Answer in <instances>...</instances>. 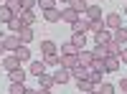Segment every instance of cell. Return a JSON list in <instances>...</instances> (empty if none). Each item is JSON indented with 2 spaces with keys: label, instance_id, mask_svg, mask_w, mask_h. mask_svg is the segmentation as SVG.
Wrapping results in <instances>:
<instances>
[{
  "label": "cell",
  "instance_id": "obj_1",
  "mask_svg": "<svg viewBox=\"0 0 127 94\" xmlns=\"http://www.w3.org/2000/svg\"><path fill=\"white\" fill-rule=\"evenodd\" d=\"M61 61H59V66H64V69H74L79 64V56L76 54H64V56H59Z\"/></svg>",
  "mask_w": 127,
  "mask_h": 94
},
{
  "label": "cell",
  "instance_id": "obj_2",
  "mask_svg": "<svg viewBox=\"0 0 127 94\" xmlns=\"http://www.w3.org/2000/svg\"><path fill=\"white\" fill-rule=\"evenodd\" d=\"M3 69L5 71H15V69H20V59L13 54V56H5L3 59Z\"/></svg>",
  "mask_w": 127,
  "mask_h": 94
},
{
  "label": "cell",
  "instance_id": "obj_3",
  "mask_svg": "<svg viewBox=\"0 0 127 94\" xmlns=\"http://www.w3.org/2000/svg\"><path fill=\"white\" fill-rule=\"evenodd\" d=\"M81 15L76 13L74 8H61V20H66V23H76Z\"/></svg>",
  "mask_w": 127,
  "mask_h": 94
},
{
  "label": "cell",
  "instance_id": "obj_4",
  "mask_svg": "<svg viewBox=\"0 0 127 94\" xmlns=\"http://www.w3.org/2000/svg\"><path fill=\"white\" fill-rule=\"evenodd\" d=\"M104 26H107V28H114V31L122 28V18H120V13H109L107 18H104Z\"/></svg>",
  "mask_w": 127,
  "mask_h": 94
},
{
  "label": "cell",
  "instance_id": "obj_5",
  "mask_svg": "<svg viewBox=\"0 0 127 94\" xmlns=\"http://www.w3.org/2000/svg\"><path fill=\"white\" fill-rule=\"evenodd\" d=\"M69 79H71V74H69V69H64V66H59V69L54 71V81H56V84H66Z\"/></svg>",
  "mask_w": 127,
  "mask_h": 94
},
{
  "label": "cell",
  "instance_id": "obj_6",
  "mask_svg": "<svg viewBox=\"0 0 127 94\" xmlns=\"http://www.w3.org/2000/svg\"><path fill=\"white\" fill-rule=\"evenodd\" d=\"M3 43H5V51H13V54H15V51L20 48V38L18 36H5Z\"/></svg>",
  "mask_w": 127,
  "mask_h": 94
},
{
  "label": "cell",
  "instance_id": "obj_7",
  "mask_svg": "<svg viewBox=\"0 0 127 94\" xmlns=\"http://www.w3.org/2000/svg\"><path fill=\"white\" fill-rule=\"evenodd\" d=\"M69 74H71L74 79H87V76H89V66H81V64H76L74 69H69Z\"/></svg>",
  "mask_w": 127,
  "mask_h": 94
},
{
  "label": "cell",
  "instance_id": "obj_8",
  "mask_svg": "<svg viewBox=\"0 0 127 94\" xmlns=\"http://www.w3.org/2000/svg\"><path fill=\"white\" fill-rule=\"evenodd\" d=\"M69 43L76 48V51H81L84 46H87V36H84V33H71V41H69Z\"/></svg>",
  "mask_w": 127,
  "mask_h": 94
},
{
  "label": "cell",
  "instance_id": "obj_9",
  "mask_svg": "<svg viewBox=\"0 0 127 94\" xmlns=\"http://www.w3.org/2000/svg\"><path fill=\"white\" fill-rule=\"evenodd\" d=\"M5 26H8L10 31H13V33H15V36H18V33H20V31H23V28H26V26H23V20H20V15H15V18H10V20H8V23H5Z\"/></svg>",
  "mask_w": 127,
  "mask_h": 94
},
{
  "label": "cell",
  "instance_id": "obj_10",
  "mask_svg": "<svg viewBox=\"0 0 127 94\" xmlns=\"http://www.w3.org/2000/svg\"><path fill=\"white\" fill-rule=\"evenodd\" d=\"M43 18L48 20V23H56V20H61V8H48V10H43Z\"/></svg>",
  "mask_w": 127,
  "mask_h": 94
},
{
  "label": "cell",
  "instance_id": "obj_11",
  "mask_svg": "<svg viewBox=\"0 0 127 94\" xmlns=\"http://www.w3.org/2000/svg\"><path fill=\"white\" fill-rule=\"evenodd\" d=\"M87 20L92 23V20H102V8L99 5H89L87 8Z\"/></svg>",
  "mask_w": 127,
  "mask_h": 94
},
{
  "label": "cell",
  "instance_id": "obj_12",
  "mask_svg": "<svg viewBox=\"0 0 127 94\" xmlns=\"http://www.w3.org/2000/svg\"><path fill=\"white\" fill-rule=\"evenodd\" d=\"M71 31H74V33H87V31H89V20L87 18H79L76 23H71Z\"/></svg>",
  "mask_w": 127,
  "mask_h": 94
},
{
  "label": "cell",
  "instance_id": "obj_13",
  "mask_svg": "<svg viewBox=\"0 0 127 94\" xmlns=\"http://www.w3.org/2000/svg\"><path fill=\"white\" fill-rule=\"evenodd\" d=\"M94 38H97V46H107L109 41H112V33L104 28V31H99V33H94Z\"/></svg>",
  "mask_w": 127,
  "mask_h": 94
},
{
  "label": "cell",
  "instance_id": "obj_14",
  "mask_svg": "<svg viewBox=\"0 0 127 94\" xmlns=\"http://www.w3.org/2000/svg\"><path fill=\"white\" fill-rule=\"evenodd\" d=\"M76 56H79V64H81V66H92V64H94V56H92V51H84V48H81Z\"/></svg>",
  "mask_w": 127,
  "mask_h": 94
},
{
  "label": "cell",
  "instance_id": "obj_15",
  "mask_svg": "<svg viewBox=\"0 0 127 94\" xmlns=\"http://www.w3.org/2000/svg\"><path fill=\"white\" fill-rule=\"evenodd\" d=\"M46 69H48V66L43 64V61H33V64H31V69H28V71H31V74H33V76H41V74H46Z\"/></svg>",
  "mask_w": 127,
  "mask_h": 94
},
{
  "label": "cell",
  "instance_id": "obj_16",
  "mask_svg": "<svg viewBox=\"0 0 127 94\" xmlns=\"http://www.w3.org/2000/svg\"><path fill=\"white\" fill-rule=\"evenodd\" d=\"M38 84H41V89H54V87H56V81H54V76L41 74V76H38Z\"/></svg>",
  "mask_w": 127,
  "mask_h": 94
},
{
  "label": "cell",
  "instance_id": "obj_17",
  "mask_svg": "<svg viewBox=\"0 0 127 94\" xmlns=\"http://www.w3.org/2000/svg\"><path fill=\"white\" fill-rule=\"evenodd\" d=\"M120 69V59L117 56H107L104 59V71H117Z\"/></svg>",
  "mask_w": 127,
  "mask_h": 94
},
{
  "label": "cell",
  "instance_id": "obj_18",
  "mask_svg": "<svg viewBox=\"0 0 127 94\" xmlns=\"http://www.w3.org/2000/svg\"><path fill=\"white\" fill-rule=\"evenodd\" d=\"M112 41H114V43H120V46H125V43H127V28H117V31H114V36H112Z\"/></svg>",
  "mask_w": 127,
  "mask_h": 94
},
{
  "label": "cell",
  "instance_id": "obj_19",
  "mask_svg": "<svg viewBox=\"0 0 127 94\" xmlns=\"http://www.w3.org/2000/svg\"><path fill=\"white\" fill-rule=\"evenodd\" d=\"M69 8H74V10H76V13L81 15V13H87V0H69Z\"/></svg>",
  "mask_w": 127,
  "mask_h": 94
},
{
  "label": "cell",
  "instance_id": "obj_20",
  "mask_svg": "<svg viewBox=\"0 0 127 94\" xmlns=\"http://www.w3.org/2000/svg\"><path fill=\"white\" fill-rule=\"evenodd\" d=\"M20 20H23V26H33L36 23V13H33V10H23V13H20Z\"/></svg>",
  "mask_w": 127,
  "mask_h": 94
},
{
  "label": "cell",
  "instance_id": "obj_21",
  "mask_svg": "<svg viewBox=\"0 0 127 94\" xmlns=\"http://www.w3.org/2000/svg\"><path fill=\"white\" fill-rule=\"evenodd\" d=\"M92 56H94V61H104V59L109 56V51H107V46H97V48L92 51Z\"/></svg>",
  "mask_w": 127,
  "mask_h": 94
},
{
  "label": "cell",
  "instance_id": "obj_22",
  "mask_svg": "<svg viewBox=\"0 0 127 94\" xmlns=\"http://www.w3.org/2000/svg\"><path fill=\"white\" fill-rule=\"evenodd\" d=\"M18 38H20V43H31V41H33V28H23V31H20V33H18Z\"/></svg>",
  "mask_w": 127,
  "mask_h": 94
},
{
  "label": "cell",
  "instance_id": "obj_23",
  "mask_svg": "<svg viewBox=\"0 0 127 94\" xmlns=\"http://www.w3.org/2000/svg\"><path fill=\"white\" fill-rule=\"evenodd\" d=\"M8 74H10V81H18V84L26 81V69H15V71H8Z\"/></svg>",
  "mask_w": 127,
  "mask_h": 94
},
{
  "label": "cell",
  "instance_id": "obj_24",
  "mask_svg": "<svg viewBox=\"0 0 127 94\" xmlns=\"http://www.w3.org/2000/svg\"><path fill=\"white\" fill-rule=\"evenodd\" d=\"M41 51H43V56L56 54V43H54V41H41Z\"/></svg>",
  "mask_w": 127,
  "mask_h": 94
},
{
  "label": "cell",
  "instance_id": "obj_25",
  "mask_svg": "<svg viewBox=\"0 0 127 94\" xmlns=\"http://www.w3.org/2000/svg\"><path fill=\"white\" fill-rule=\"evenodd\" d=\"M10 18H15V15H13V10H10L8 5H0V23H8Z\"/></svg>",
  "mask_w": 127,
  "mask_h": 94
},
{
  "label": "cell",
  "instance_id": "obj_26",
  "mask_svg": "<svg viewBox=\"0 0 127 94\" xmlns=\"http://www.w3.org/2000/svg\"><path fill=\"white\" fill-rule=\"evenodd\" d=\"M15 56L20 59V64H23V61H28V59H31V48H26V43H20V48L15 51Z\"/></svg>",
  "mask_w": 127,
  "mask_h": 94
},
{
  "label": "cell",
  "instance_id": "obj_27",
  "mask_svg": "<svg viewBox=\"0 0 127 94\" xmlns=\"http://www.w3.org/2000/svg\"><path fill=\"white\" fill-rule=\"evenodd\" d=\"M76 87H79V92H84V94L94 89V84H92L89 79H76Z\"/></svg>",
  "mask_w": 127,
  "mask_h": 94
},
{
  "label": "cell",
  "instance_id": "obj_28",
  "mask_svg": "<svg viewBox=\"0 0 127 94\" xmlns=\"http://www.w3.org/2000/svg\"><path fill=\"white\" fill-rule=\"evenodd\" d=\"M94 89H97L99 94H114V87L109 84V81H102V84H97Z\"/></svg>",
  "mask_w": 127,
  "mask_h": 94
},
{
  "label": "cell",
  "instance_id": "obj_29",
  "mask_svg": "<svg viewBox=\"0 0 127 94\" xmlns=\"http://www.w3.org/2000/svg\"><path fill=\"white\" fill-rule=\"evenodd\" d=\"M5 5L13 10V15H20V13H23V8H20V0H5Z\"/></svg>",
  "mask_w": 127,
  "mask_h": 94
},
{
  "label": "cell",
  "instance_id": "obj_30",
  "mask_svg": "<svg viewBox=\"0 0 127 94\" xmlns=\"http://www.w3.org/2000/svg\"><path fill=\"white\" fill-rule=\"evenodd\" d=\"M107 51H109V56H117V59H120L122 46H120V43H114V41H109V43H107Z\"/></svg>",
  "mask_w": 127,
  "mask_h": 94
},
{
  "label": "cell",
  "instance_id": "obj_31",
  "mask_svg": "<svg viewBox=\"0 0 127 94\" xmlns=\"http://www.w3.org/2000/svg\"><path fill=\"white\" fill-rule=\"evenodd\" d=\"M59 61H61L59 54H48V56H43V64H46V66H59Z\"/></svg>",
  "mask_w": 127,
  "mask_h": 94
},
{
  "label": "cell",
  "instance_id": "obj_32",
  "mask_svg": "<svg viewBox=\"0 0 127 94\" xmlns=\"http://www.w3.org/2000/svg\"><path fill=\"white\" fill-rule=\"evenodd\" d=\"M104 28H107V26H104V18L102 20H92V23H89V31H94V33H99V31H104Z\"/></svg>",
  "mask_w": 127,
  "mask_h": 94
},
{
  "label": "cell",
  "instance_id": "obj_33",
  "mask_svg": "<svg viewBox=\"0 0 127 94\" xmlns=\"http://www.w3.org/2000/svg\"><path fill=\"white\" fill-rule=\"evenodd\" d=\"M36 5L43 8V10H48V8H56V0H36Z\"/></svg>",
  "mask_w": 127,
  "mask_h": 94
},
{
  "label": "cell",
  "instance_id": "obj_34",
  "mask_svg": "<svg viewBox=\"0 0 127 94\" xmlns=\"http://www.w3.org/2000/svg\"><path fill=\"white\" fill-rule=\"evenodd\" d=\"M26 87L23 84H18V81H10V94H23Z\"/></svg>",
  "mask_w": 127,
  "mask_h": 94
},
{
  "label": "cell",
  "instance_id": "obj_35",
  "mask_svg": "<svg viewBox=\"0 0 127 94\" xmlns=\"http://www.w3.org/2000/svg\"><path fill=\"white\" fill-rule=\"evenodd\" d=\"M64 54H79V51L74 48L71 43H64V46H61V56H64Z\"/></svg>",
  "mask_w": 127,
  "mask_h": 94
},
{
  "label": "cell",
  "instance_id": "obj_36",
  "mask_svg": "<svg viewBox=\"0 0 127 94\" xmlns=\"http://www.w3.org/2000/svg\"><path fill=\"white\" fill-rule=\"evenodd\" d=\"M20 8H23V10H33L36 8V0H20Z\"/></svg>",
  "mask_w": 127,
  "mask_h": 94
},
{
  "label": "cell",
  "instance_id": "obj_37",
  "mask_svg": "<svg viewBox=\"0 0 127 94\" xmlns=\"http://www.w3.org/2000/svg\"><path fill=\"white\" fill-rule=\"evenodd\" d=\"M120 61H125V64H127V48H122V54H120Z\"/></svg>",
  "mask_w": 127,
  "mask_h": 94
},
{
  "label": "cell",
  "instance_id": "obj_38",
  "mask_svg": "<svg viewBox=\"0 0 127 94\" xmlns=\"http://www.w3.org/2000/svg\"><path fill=\"white\" fill-rule=\"evenodd\" d=\"M120 89H122V92L127 94V79H122V81H120Z\"/></svg>",
  "mask_w": 127,
  "mask_h": 94
},
{
  "label": "cell",
  "instance_id": "obj_39",
  "mask_svg": "<svg viewBox=\"0 0 127 94\" xmlns=\"http://www.w3.org/2000/svg\"><path fill=\"white\" fill-rule=\"evenodd\" d=\"M5 54V43H3V38H0V56Z\"/></svg>",
  "mask_w": 127,
  "mask_h": 94
},
{
  "label": "cell",
  "instance_id": "obj_40",
  "mask_svg": "<svg viewBox=\"0 0 127 94\" xmlns=\"http://www.w3.org/2000/svg\"><path fill=\"white\" fill-rule=\"evenodd\" d=\"M23 94H38V89H26Z\"/></svg>",
  "mask_w": 127,
  "mask_h": 94
},
{
  "label": "cell",
  "instance_id": "obj_41",
  "mask_svg": "<svg viewBox=\"0 0 127 94\" xmlns=\"http://www.w3.org/2000/svg\"><path fill=\"white\" fill-rule=\"evenodd\" d=\"M38 94H51V89H38Z\"/></svg>",
  "mask_w": 127,
  "mask_h": 94
},
{
  "label": "cell",
  "instance_id": "obj_42",
  "mask_svg": "<svg viewBox=\"0 0 127 94\" xmlns=\"http://www.w3.org/2000/svg\"><path fill=\"white\" fill-rule=\"evenodd\" d=\"M87 94H99V92H97V89H92V92H87Z\"/></svg>",
  "mask_w": 127,
  "mask_h": 94
},
{
  "label": "cell",
  "instance_id": "obj_43",
  "mask_svg": "<svg viewBox=\"0 0 127 94\" xmlns=\"http://www.w3.org/2000/svg\"><path fill=\"white\" fill-rule=\"evenodd\" d=\"M61 3H69V0H61Z\"/></svg>",
  "mask_w": 127,
  "mask_h": 94
},
{
  "label": "cell",
  "instance_id": "obj_44",
  "mask_svg": "<svg viewBox=\"0 0 127 94\" xmlns=\"http://www.w3.org/2000/svg\"><path fill=\"white\" fill-rule=\"evenodd\" d=\"M125 15H127V8H125Z\"/></svg>",
  "mask_w": 127,
  "mask_h": 94
},
{
  "label": "cell",
  "instance_id": "obj_45",
  "mask_svg": "<svg viewBox=\"0 0 127 94\" xmlns=\"http://www.w3.org/2000/svg\"><path fill=\"white\" fill-rule=\"evenodd\" d=\"M0 3H3V0H0Z\"/></svg>",
  "mask_w": 127,
  "mask_h": 94
},
{
  "label": "cell",
  "instance_id": "obj_46",
  "mask_svg": "<svg viewBox=\"0 0 127 94\" xmlns=\"http://www.w3.org/2000/svg\"><path fill=\"white\" fill-rule=\"evenodd\" d=\"M0 66H3V64H0Z\"/></svg>",
  "mask_w": 127,
  "mask_h": 94
}]
</instances>
